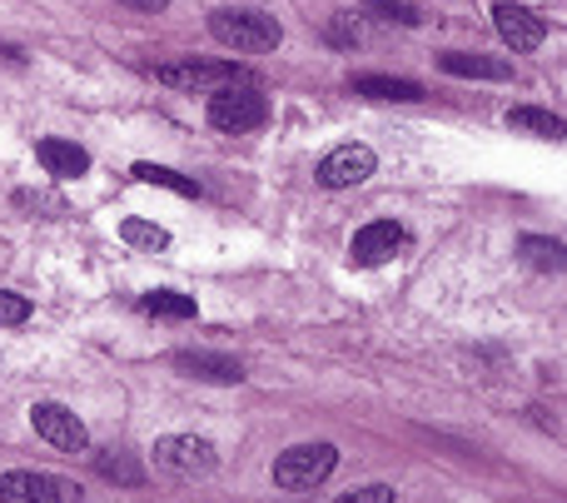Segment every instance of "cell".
Masks as SVG:
<instances>
[{
  "mask_svg": "<svg viewBox=\"0 0 567 503\" xmlns=\"http://www.w3.org/2000/svg\"><path fill=\"white\" fill-rule=\"evenodd\" d=\"M209 35H215L219 45L239 50V55H269V50H279L284 25L269 16V10H235V6H225V10H215V16H209Z\"/></svg>",
  "mask_w": 567,
  "mask_h": 503,
  "instance_id": "6da1fadb",
  "label": "cell"
},
{
  "mask_svg": "<svg viewBox=\"0 0 567 503\" xmlns=\"http://www.w3.org/2000/svg\"><path fill=\"white\" fill-rule=\"evenodd\" d=\"M155 80L169 90H185V95H215V90H229V85H255V75L245 65H235V60H159Z\"/></svg>",
  "mask_w": 567,
  "mask_h": 503,
  "instance_id": "7a4b0ae2",
  "label": "cell"
},
{
  "mask_svg": "<svg viewBox=\"0 0 567 503\" xmlns=\"http://www.w3.org/2000/svg\"><path fill=\"white\" fill-rule=\"evenodd\" d=\"M339 469V449L333 444H293L275 459V484L284 494H309Z\"/></svg>",
  "mask_w": 567,
  "mask_h": 503,
  "instance_id": "3957f363",
  "label": "cell"
},
{
  "mask_svg": "<svg viewBox=\"0 0 567 503\" xmlns=\"http://www.w3.org/2000/svg\"><path fill=\"white\" fill-rule=\"evenodd\" d=\"M205 120L215 130H225V135H249V130H259L269 120V100H265V90H259V85L215 90V95H209Z\"/></svg>",
  "mask_w": 567,
  "mask_h": 503,
  "instance_id": "277c9868",
  "label": "cell"
},
{
  "mask_svg": "<svg viewBox=\"0 0 567 503\" xmlns=\"http://www.w3.org/2000/svg\"><path fill=\"white\" fill-rule=\"evenodd\" d=\"M215 464H219V454H215V444L209 439H195V434H165L155 444V469L159 474H169V479H209L215 474Z\"/></svg>",
  "mask_w": 567,
  "mask_h": 503,
  "instance_id": "5b68a950",
  "label": "cell"
},
{
  "mask_svg": "<svg viewBox=\"0 0 567 503\" xmlns=\"http://www.w3.org/2000/svg\"><path fill=\"white\" fill-rule=\"evenodd\" d=\"M30 424H35V434L45 439L50 449H60V454H85L90 449V429L80 424L65 404H55V399H45V404L30 409Z\"/></svg>",
  "mask_w": 567,
  "mask_h": 503,
  "instance_id": "8992f818",
  "label": "cell"
},
{
  "mask_svg": "<svg viewBox=\"0 0 567 503\" xmlns=\"http://www.w3.org/2000/svg\"><path fill=\"white\" fill-rule=\"evenodd\" d=\"M80 503V484H65V479L35 474V469H10L0 474V503Z\"/></svg>",
  "mask_w": 567,
  "mask_h": 503,
  "instance_id": "52a82bcc",
  "label": "cell"
},
{
  "mask_svg": "<svg viewBox=\"0 0 567 503\" xmlns=\"http://www.w3.org/2000/svg\"><path fill=\"white\" fill-rule=\"evenodd\" d=\"M373 165H379V160H373L369 145H339L319 160V185L323 189H353L373 175Z\"/></svg>",
  "mask_w": 567,
  "mask_h": 503,
  "instance_id": "ba28073f",
  "label": "cell"
},
{
  "mask_svg": "<svg viewBox=\"0 0 567 503\" xmlns=\"http://www.w3.org/2000/svg\"><path fill=\"white\" fill-rule=\"evenodd\" d=\"M399 249H403V229L393 225V219H373V225H363L359 235H353L349 259L359 269H373V265H389Z\"/></svg>",
  "mask_w": 567,
  "mask_h": 503,
  "instance_id": "9c48e42d",
  "label": "cell"
},
{
  "mask_svg": "<svg viewBox=\"0 0 567 503\" xmlns=\"http://www.w3.org/2000/svg\"><path fill=\"white\" fill-rule=\"evenodd\" d=\"M493 20H498V35L513 45V55H528V50H538L543 35H548L543 16H533L528 6H513V0H503V6L493 10Z\"/></svg>",
  "mask_w": 567,
  "mask_h": 503,
  "instance_id": "30bf717a",
  "label": "cell"
},
{
  "mask_svg": "<svg viewBox=\"0 0 567 503\" xmlns=\"http://www.w3.org/2000/svg\"><path fill=\"white\" fill-rule=\"evenodd\" d=\"M175 369L205 379V384H239V379H245V365H239V359L209 355V349H185V355H175Z\"/></svg>",
  "mask_w": 567,
  "mask_h": 503,
  "instance_id": "8fae6325",
  "label": "cell"
},
{
  "mask_svg": "<svg viewBox=\"0 0 567 503\" xmlns=\"http://www.w3.org/2000/svg\"><path fill=\"white\" fill-rule=\"evenodd\" d=\"M35 160L45 165V175H55V179H80L90 170V155L80 145H70V140H55V135H45L35 145Z\"/></svg>",
  "mask_w": 567,
  "mask_h": 503,
  "instance_id": "7c38bea8",
  "label": "cell"
},
{
  "mask_svg": "<svg viewBox=\"0 0 567 503\" xmlns=\"http://www.w3.org/2000/svg\"><path fill=\"white\" fill-rule=\"evenodd\" d=\"M449 75H463V80H513V60L503 55H478V50H449V55L439 60Z\"/></svg>",
  "mask_w": 567,
  "mask_h": 503,
  "instance_id": "4fadbf2b",
  "label": "cell"
},
{
  "mask_svg": "<svg viewBox=\"0 0 567 503\" xmlns=\"http://www.w3.org/2000/svg\"><path fill=\"white\" fill-rule=\"evenodd\" d=\"M349 90H353V95H369V100H403V105L423 100L419 80H399V75H353Z\"/></svg>",
  "mask_w": 567,
  "mask_h": 503,
  "instance_id": "5bb4252c",
  "label": "cell"
},
{
  "mask_svg": "<svg viewBox=\"0 0 567 503\" xmlns=\"http://www.w3.org/2000/svg\"><path fill=\"white\" fill-rule=\"evenodd\" d=\"M95 474L110 479V484H120V489H140V484H145V464H140V459H130V454H115V449L95 454Z\"/></svg>",
  "mask_w": 567,
  "mask_h": 503,
  "instance_id": "9a60e30c",
  "label": "cell"
},
{
  "mask_svg": "<svg viewBox=\"0 0 567 503\" xmlns=\"http://www.w3.org/2000/svg\"><path fill=\"white\" fill-rule=\"evenodd\" d=\"M130 175L140 179V185H159V189H175V195H185V199H195L199 195V185L189 175H179V170H169V165H155V160H140Z\"/></svg>",
  "mask_w": 567,
  "mask_h": 503,
  "instance_id": "2e32d148",
  "label": "cell"
},
{
  "mask_svg": "<svg viewBox=\"0 0 567 503\" xmlns=\"http://www.w3.org/2000/svg\"><path fill=\"white\" fill-rule=\"evenodd\" d=\"M523 259H528L533 269H543V275H563V239H543V235H523L518 239Z\"/></svg>",
  "mask_w": 567,
  "mask_h": 503,
  "instance_id": "e0dca14e",
  "label": "cell"
},
{
  "mask_svg": "<svg viewBox=\"0 0 567 503\" xmlns=\"http://www.w3.org/2000/svg\"><path fill=\"white\" fill-rule=\"evenodd\" d=\"M513 130H528V135H548V140H563V115L553 110H538V105H518L508 115Z\"/></svg>",
  "mask_w": 567,
  "mask_h": 503,
  "instance_id": "ac0fdd59",
  "label": "cell"
},
{
  "mask_svg": "<svg viewBox=\"0 0 567 503\" xmlns=\"http://www.w3.org/2000/svg\"><path fill=\"white\" fill-rule=\"evenodd\" d=\"M145 315H155V319H195V299L179 295V289H150Z\"/></svg>",
  "mask_w": 567,
  "mask_h": 503,
  "instance_id": "d6986e66",
  "label": "cell"
},
{
  "mask_svg": "<svg viewBox=\"0 0 567 503\" xmlns=\"http://www.w3.org/2000/svg\"><path fill=\"white\" fill-rule=\"evenodd\" d=\"M120 239L125 245H135V249H169V229H159V225H150V219H120Z\"/></svg>",
  "mask_w": 567,
  "mask_h": 503,
  "instance_id": "ffe728a7",
  "label": "cell"
},
{
  "mask_svg": "<svg viewBox=\"0 0 567 503\" xmlns=\"http://www.w3.org/2000/svg\"><path fill=\"white\" fill-rule=\"evenodd\" d=\"M363 6L383 20H399V25H423V10L413 0H363Z\"/></svg>",
  "mask_w": 567,
  "mask_h": 503,
  "instance_id": "44dd1931",
  "label": "cell"
},
{
  "mask_svg": "<svg viewBox=\"0 0 567 503\" xmlns=\"http://www.w3.org/2000/svg\"><path fill=\"white\" fill-rule=\"evenodd\" d=\"M25 319H30V299H25V295H10V289H0V325L16 329V325H25Z\"/></svg>",
  "mask_w": 567,
  "mask_h": 503,
  "instance_id": "7402d4cb",
  "label": "cell"
},
{
  "mask_svg": "<svg viewBox=\"0 0 567 503\" xmlns=\"http://www.w3.org/2000/svg\"><path fill=\"white\" fill-rule=\"evenodd\" d=\"M333 503H393V489L389 484H363V489H349V494H339Z\"/></svg>",
  "mask_w": 567,
  "mask_h": 503,
  "instance_id": "603a6c76",
  "label": "cell"
},
{
  "mask_svg": "<svg viewBox=\"0 0 567 503\" xmlns=\"http://www.w3.org/2000/svg\"><path fill=\"white\" fill-rule=\"evenodd\" d=\"M329 40H333V45H359V25H353V16H333L329 20Z\"/></svg>",
  "mask_w": 567,
  "mask_h": 503,
  "instance_id": "cb8c5ba5",
  "label": "cell"
},
{
  "mask_svg": "<svg viewBox=\"0 0 567 503\" xmlns=\"http://www.w3.org/2000/svg\"><path fill=\"white\" fill-rule=\"evenodd\" d=\"M120 6H130V10H145V16H155V10H165L169 0H120Z\"/></svg>",
  "mask_w": 567,
  "mask_h": 503,
  "instance_id": "d4e9b609",
  "label": "cell"
}]
</instances>
